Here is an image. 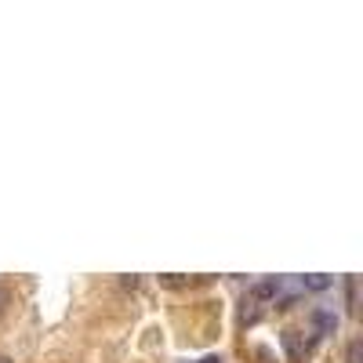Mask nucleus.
I'll list each match as a JSON object with an SVG mask.
<instances>
[{"instance_id": "nucleus-1", "label": "nucleus", "mask_w": 363, "mask_h": 363, "mask_svg": "<svg viewBox=\"0 0 363 363\" xmlns=\"http://www.w3.org/2000/svg\"><path fill=\"white\" fill-rule=\"evenodd\" d=\"M262 301H255L251 294L244 298V301H240V320H244V323H258V316H262Z\"/></svg>"}, {"instance_id": "nucleus-2", "label": "nucleus", "mask_w": 363, "mask_h": 363, "mask_svg": "<svg viewBox=\"0 0 363 363\" xmlns=\"http://www.w3.org/2000/svg\"><path fill=\"white\" fill-rule=\"evenodd\" d=\"M313 323H316L320 330H327V335H335L338 316H335V313H327V309H313Z\"/></svg>"}, {"instance_id": "nucleus-3", "label": "nucleus", "mask_w": 363, "mask_h": 363, "mask_svg": "<svg viewBox=\"0 0 363 363\" xmlns=\"http://www.w3.org/2000/svg\"><path fill=\"white\" fill-rule=\"evenodd\" d=\"M277 291H280V284H277V280H262V284H255V287H251V298H255V301H265V298H272Z\"/></svg>"}, {"instance_id": "nucleus-4", "label": "nucleus", "mask_w": 363, "mask_h": 363, "mask_svg": "<svg viewBox=\"0 0 363 363\" xmlns=\"http://www.w3.org/2000/svg\"><path fill=\"white\" fill-rule=\"evenodd\" d=\"M345 363H363V342L359 338H352L345 345Z\"/></svg>"}, {"instance_id": "nucleus-5", "label": "nucleus", "mask_w": 363, "mask_h": 363, "mask_svg": "<svg viewBox=\"0 0 363 363\" xmlns=\"http://www.w3.org/2000/svg\"><path fill=\"white\" fill-rule=\"evenodd\" d=\"M345 301H349V313H356V277L345 280Z\"/></svg>"}, {"instance_id": "nucleus-6", "label": "nucleus", "mask_w": 363, "mask_h": 363, "mask_svg": "<svg viewBox=\"0 0 363 363\" xmlns=\"http://www.w3.org/2000/svg\"><path fill=\"white\" fill-rule=\"evenodd\" d=\"M301 284H306L309 291H327V287H330V280H327V277H306Z\"/></svg>"}, {"instance_id": "nucleus-7", "label": "nucleus", "mask_w": 363, "mask_h": 363, "mask_svg": "<svg viewBox=\"0 0 363 363\" xmlns=\"http://www.w3.org/2000/svg\"><path fill=\"white\" fill-rule=\"evenodd\" d=\"M4 309H8V287L0 284V313H4Z\"/></svg>"}, {"instance_id": "nucleus-8", "label": "nucleus", "mask_w": 363, "mask_h": 363, "mask_svg": "<svg viewBox=\"0 0 363 363\" xmlns=\"http://www.w3.org/2000/svg\"><path fill=\"white\" fill-rule=\"evenodd\" d=\"M164 284L167 287H186V280H178V277H164Z\"/></svg>"}, {"instance_id": "nucleus-9", "label": "nucleus", "mask_w": 363, "mask_h": 363, "mask_svg": "<svg viewBox=\"0 0 363 363\" xmlns=\"http://www.w3.org/2000/svg\"><path fill=\"white\" fill-rule=\"evenodd\" d=\"M0 363H15V359H11V356H0Z\"/></svg>"}]
</instances>
